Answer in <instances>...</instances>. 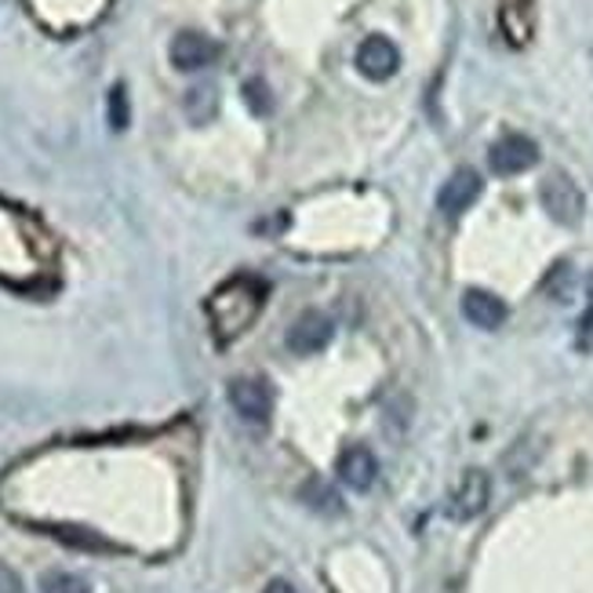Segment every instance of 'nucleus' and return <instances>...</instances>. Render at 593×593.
I'll return each mask as SVG.
<instances>
[{
    "label": "nucleus",
    "instance_id": "8",
    "mask_svg": "<svg viewBox=\"0 0 593 593\" xmlns=\"http://www.w3.org/2000/svg\"><path fill=\"white\" fill-rule=\"evenodd\" d=\"M219 59V44L205 33H179L171 41V66L183 73H197Z\"/></svg>",
    "mask_w": 593,
    "mask_h": 593
},
{
    "label": "nucleus",
    "instance_id": "6",
    "mask_svg": "<svg viewBox=\"0 0 593 593\" xmlns=\"http://www.w3.org/2000/svg\"><path fill=\"white\" fill-rule=\"evenodd\" d=\"M397 66H400V52L389 37H368V41L357 48V70L368 81H389L397 73Z\"/></svg>",
    "mask_w": 593,
    "mask_h": 593
},
{
    "label": "nucleus",
    "instance_id": "2",
    "mask_svg": "<svg viewBox=\"0 0 593 593\" xmlns=\"http://www.w3.org/2000/svg\"><path fill=\"white\" fill-rule=\"evenodd\" d=\"M230 405L245 423L262 426V423H270V415H273V389H270L267 378H251V375L233 378Z\"/></svg>",
    "mask_w": 593,
    "mask_h": 593
},
{
    "label": "nucleus",
    "instance_id": "17",
    "mask_svg": "<svg viewBox=\"0 0 593 593\" xmlns=\"http://www.w3.org/2000/svg\"><path fill=\"white\" fill-rule=\"evenodd\" d=\"M267 593H299V590L288 583V579H273V583L267 586Z\"/></svg>",
    "mask_w": 593,
    "mask_h": 593
},
{
    "label": "nucleus",
    "instance_id": "10",
    "mask_svg": "<svg viewBox=\"0 0 593 593\" xmlns=\"http://www.w3.org/2000/svg\"><path fill=\"white\" fill-rule=\"evenodd\" d=\"M462 318L474 327H485V332H496V327L507 321V302L491 292H481V288H470L462 295Z\"/></svg>",
    "mask_w": 593,
    "mask_h": 593
},
{
    "label": "nucleus",
    "instance_id": "13",
    "mask_svg": "<svg viewBox=\"0 0 593 593\" xmlns=\"http://www.w3.org/2000/svg\"><path fill=\"white\" fill-rule=\"evenodd\" d=\"M128 92H124V84H113V92H110V128L113 132H124L128 128Z\"/></svg>",
    "mask_w": 593,
    "mask_h": 593
},
{
    "label": "nucleus",
    "instance_id": "1",
    "mask_svg": "<svg viewBox=\"0 0 593 593\" xmlns=\"http://www.w3.org/2000/svg\"><path fill=\"white\" fill-rule=\"evenodd\" d=\"M539 200H542V208L550 211V219L561 222V226H575L586 211L583 194H579V186L568 179L564 171H550L547 179H542Z\"/></svg>",
    "mask_w": 593,
    "mask_h": 593
},
{
    "label": "nucleus",
    "instance_id": "9",
    "mask_svg": "<svg viewBox=\"0 0 593 593\" xmlns=\"http://www.w3.org/2000/svg\"><path fill=\"white\" fill-rule=\"evenodd\" d=\"M378 477V459L372 448L364 445H350L343 448V456H339V481L353 491H368Z\"/></svg>",
    "mask_w": 593,
    "mask_h": 593
},
{
    "label": "nucleus",
    "instance_id": "7",
    "mask_svg": "<svg viewBox=\"0 0 593 593\" xmlns=\"http://www.w3.org/2000/svg\"><path fill=\"white\" fill-rule=\"evenodd\" d=\"M481 175H477L474 168H459L451 179L440 186V194H437V208L445 211L448 219H456V216H462L466 208L474 205L477 197H481Z\"/></svg>",
    "mask_w": 593,
    "mask_h": 593
},
{
    "label": "nucleus",
    "instance_id": "3",
    "mask_svg": "<svg viewBox=\"0 0 593 593\" xmlns=\"http://www.w3.org/2000/svg\"><path fill=\"white\" fill-rule=\"evenodd\" d=\"M488 499H491V481L485 470H466L459 477V485L451 488V499H448V517L456 521H474L488 510Z\"/></svg>",
    "mask_w": 593,
    "mask_h": 593
},
{
    "label": "nucleus",
    "instance_id": "12",
    "mask_svg": "<svg viewBox=\"0 0 593 593\" xmlns=\"http://www.w3.org/2000/svg\"><path fill=\"white\" fill-rule=\"evenodd\" d=\"M41 593H92V586H87V579L73 572H52V575H44Z\"/></svg>",
    "mask_w": 593,
    "mask_h": 593
},
{
    "label": "nucleus",
    "instance_id": "4",
    "mask_svg": "<svg viewBox=\"0 0 593 593\" xmlns=\"http://www.w3.org/2000/svg\"><path fill=\"white\" fill-rule=\"evenodd\" d=\"M488 164H491V171H496V175H521V171L535 168V164H539V146L528 135H507V138H499V143L491 146Z\"/></svg>",
    "mask_w": 593,
    "mask_h": 593
},
{
    "label": "nucleus",
    "instance_id": "16",
    "mask_svg": "<svg viewBox=\"0 0 593 593\" xmlns=\"http://www.w3.org/2000/svg\"><path fill=\"white\" fill-rule=\"evenodd\" d=\"M0 593H22V579L8 564H0Z\"/></svg>",
    "mask_w": 593,
    "mask_h": 593
},
{
    "label": "nucleus",
    "instance_id": "5",
    "mask_svg": "<svg viewBox=\"0 0 593 593\" xmlns=\"http://www.w3.org/2000/svg\"><path fill=\"white\" fill-rule=\"evenodd\" d=\"M332 321L324 318V313L318 310H310V313H302V318L288 327V350L295 353V357H313V353H321L327 343H332Z\"/></svg>",
    "mask_w": 593,
    "mask_h": 593
},
{
    "label": "nucleus",
    "instance_id": "14",
    "mask_svg": "<svg viewBox=\"0 0 593 593\" xmlns=\"http://www.w3.org/2000/svg\"><path fill=\"white\" fill-rule=\"evenodd\" d=\"M245 95H248V106L256 110V113H270V110H273V98H270L267 84H262V81H251V84L245 87Z\"/></svg>",
    "mask_w": 593,
    "mask_h": 593
},
{
    "label": "nucleus",
    "instance_id": "11",
    "mask_svg": "<svg viewBox=\"0 0 593 593\" xmlns=\"http://www.w3.org/2000/svg\"><path fill=\"white\" fill-rule=\"evenodd\" d=\"M216 87H194L189 92V98H186V110H189V117H194L197 124H205V121H211L216 117Z\"/></svg>",
    "mask_w": 593,
    "mask_h": 593
},
{
    "label": "nucleus",
    "instance_id": "15",
    "mask_svg": "<svg viewBox=\"0 0 593 593\" xmlns=\"http://www.w3.org/2000/svg\"><path fill=\"white\" fill-rule=\"evenodd\" d=\"M55 535L66 539V542H77V547H92V550H106L110 547V542H103L98 535H84V528H55Z\"/></svg>",
    "mask_w": 593,
    "mask_h": 593
}]
</instances>
